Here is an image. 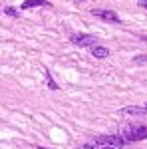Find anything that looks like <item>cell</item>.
Listing matches in <instances>:
<instances>
[{
	"label": "cell",
	"mask_w": 147,
	"mask_h": 149,
	"mask_svg": "<svg viewBox=\"0 0 147 149\" xmlns=\"http://www.w3.org/2000/svg\"><path fill=\"white\" fill-rule=\"evenodd\" d=\"M133 62H135V64H141V62H147V56H135V58H133Z\"/></svg>",
	"instance_id": "obj_8"
},
{
	"label": "cell",
	"mask_w": 147,
	"mask_h": 149,
	"mask_svg": "<svg viewBox=\"0 0 147 149\" xmlns=\"http://www.w3.org/2000/svg\"><path fill=\"white\" fill-rule=\"evenodd\" d=\"M6 14H10V16H14V14H16V10H14V8H6Z\"/></svg>",
	"instance_id": "obj_12"
},
{
	"label": "cell",
	"mask_w": 147,
	"mask_h": 149,
	"mask_svg": "<svg viewBox=\"0 0 147 149\" xmlns=\"http://www.w3.org/2000/svg\"><path fill=\"white\" fill-rule=\"evenodd\" d=\"M48 2L46 0H26L22 4V10H28V8H34V6H46Z\"/></svg>",
	"instance_id": "obj_6"
},
{
	"label": "cell",
	"mask_w": 147,
	"mask_h": 149,
	"mask_svg": "<svg viewBox=\"0 0 147 149\" xmlns=\"http://www.w3.org/2000/svg\"><path fill=\"white\" fill-rule=\"evenodd\" d=\"M72 42L79 48H90V46L95 44V38L90 36V34H74L72 36Z\"/></svg>",
	"instance_id": "obj_2"
},
{
	"label": "cell",
	"mask_w": 147,
	"mask_h": 149,
	"mask_svg": "<svg viewBox=\"0 0 147 149\" xmlns=\"http://www.w3.org/2000/svg\"><path fill=\"white\" fill-rule=\"evenodd\" d=\"M93 16H100L103 20H111V22H119V16L115 12H109V10H93L91 12Z\"/></svg>",
	"instance_id": "obj_4"
},
{
	"label": "cell",
	"mask_w": 147,
	"mask_h": 149,
	"mask_svg": "<svg viewBox=\"0 0 147 149\" xmlns=\"http://www.w3.org/2000/svg\"><path fill=\"white\" fill-rule=\"evenodd\" d=\"M79 149H98V145L95 143H86V145H82Z\"/></svg>",
	"instance_id": "obj_9"
},
{
	"label": "cell",
	"mask_w": 147,
	"mask_h": 149,
	"mask_svg": "<svg viewBox=\"0 0 147 149\" xmlns=\"http://www.w3.org/2000/svg\"><path fill=\"white\" fill-rule=\"evenodd\" d=\"M100 143H105V145H111V147H123L125 145V139L119 137V135H102V137H98Z\"/></svg>",
	"instance_id": "obj_3"
},
{
	"label": "cell",
	"mask_w": 147,
	"mask_h": 149,
	"mask_svg": "<svg viewBox=\"0 0 147 149\" xmlns=\"http://www.w3.org/2000/svg\"><path fill=\"white\" fill-rule=\"evenodd\" d=\"M38 149H46V147H38Z\"/></svg>",
	"instance_id": "obj_14"
},
{
	"label": "cell",
	"mask_w": 147,
	"mask_h": 149,
	"mask_svg": "<svg viewBox=\"0 0 147 149\" xmlns=\"http://www.w3.org/2000/svg\"><path fill=\"white\" fill-rule=\"evenodd\" d=\"M139 6H141V8H145V10H147V0H139Z\"/></svg>",
	"instance_id": "obj_11"
},
{
	"label": "cell",
	"mask_w": 147,
	"mask_h": 149,
	"mask_svg": "<svg viewBox=\"0 0 147 149\" xmlns=\"http://www.w3.org/2000/svg\"><path fill=\"white\" fill-rule=\"evenodd\" d=\"M100 149H117V147H111V145H103V147H100Z\"/></svg>",
	"instance_id": "obj_13"
},
{
	"label": "cell",
	"mask_w": 147,
	"mask_h": 149,
	"mask_svg": "<svg viewBox=\"0 0 147 149\" xmlns=\"http://www.w3.org/2000/svg\"><path fill=\"white\" fill-rule=\"evenodd\" d=\"M145 109H147V105H145Z\"/></svg>",
	"instance_id": "obj_15"
},
{
	"label": "cell",
	"mask_w": 147,
	"mask_h": 149,
	"mask_svg": "<svg viewBox=\"0 0 147 149\" xmlns=\"http://www.w3.org/2000/svg\"><path fill=\"white\" fill-rule=\"evenodd\" d=\"M121 111H125V113H131V115H141V113H147V109H145V107H135V105L123 107Z\"/></svg>",
	"instance_id": "obj_7"
},
{
	"label": "cell",
	"mask_w": 147,
	"mask_h": 149,
	"mask_svg": "<svg viewBox=\"0 0 147 149\" xmlns=\"http://www.w3.org/2000/svg\"><path fill=\"white\" fill-rule=\"evenodd\" d=\"M121 137L125 141H139L147 137V125H125L121 131Z\"/></svg>",
	"instance_id": "obj_1"
},
{
	"label": "cell",
	"mask_w": 147,
	"mask_h": 149,
	"mask_svg": "<svg viewBox=\"0 0 147 149\" xmlns=\"http://www.w3.org/2000/svg\"><path fill=\"white\" fill-rule=\"evenodd\" d=\"M91 56L93 58H107L109 56V50L103 46H95V48H91Z\"/></svg>",
	"instance_id": "obj_5"
},
{
	"label": "cell",
	"mask_w": 147,
	"mask_h": 149,
	"mask_svg": "<svg viewBox=\"0 0 147 149\" xmlns=\"http://www.w3.org/2000/svg\"><path fill=\"white\" fill-rule=\"evenodd\" d=\"M48 84H50V88H54V90H58V86L52 81V78H50V74H48Z\"/></svg>",
	"instance_id": "obj_10"
}]
</instances>
